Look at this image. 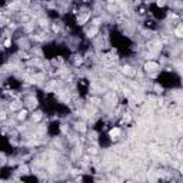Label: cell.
<instances>
[{"label":"cell","instance_id":"cell-1","mask_svg":"<svg viewBox=\"0 0 183 183\" xmlns=\"http://www.w3.org/2000/svg\"><path fill=\"white\" fill-rule=\"evenodd\" d=\"M145 69H146V72H155V70H157V69H160V67H159V65H157V63H155V62H149V63H146V65H145Z\"/></svg>","mask_w":183,"mask_h":183},{"label":"cell","instance_id":"cell-2","mask_svg":"<svg viewBox=\"0 0 183 183\" xmlns=\"http://www.w3.org/2000/svg\"><path fill=\"white\" fill-rule=\"evenodd\" d=\"M26 116H27V110H20L19 114L16 116V119H17V120H24Z\"/></svg>","mask_w":183,"mask_h":183}]
</instances>
